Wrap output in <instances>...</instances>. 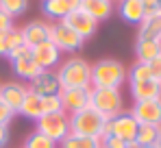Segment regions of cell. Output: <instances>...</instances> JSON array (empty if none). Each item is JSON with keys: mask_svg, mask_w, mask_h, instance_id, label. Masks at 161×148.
Returning a JSON list of instances; mask_svg holds the SVG:
<instances>
[{"mask_svg": "<svg viewBox=\"0 0 161 148\" xmlns=\"http://www.w3.org/2000/svg\"><path fill=\"white\" fill-rule=\"evenodd\" d=\"M126 83V65L120 59L105 57L92 63V76L89 85L92 87H122Z\"/></svg>", "mask_w": 161, "mask_h": 148, "instance_id": "cell-1", "label": "cell"}, {"mask_svg": "<svg viewBox=\"0 0 161 148\" xmlns=\"http://www.w3.org/2000/svg\"><path fill=\"white\" fill-rule=\"evenodd\" d=\"M57 78L61 83V89L65 87H89V76H92V63L83 57H68L57 65Z\"/></svg>", "mask_w": 161, "mask_h": 148, "instance_id": "cell-2", "label": "cell"}, {"mask_svg": "<svg viewBox=\"0 0 161 148\" xmlns=\"http://www.w3.org/2000/svg\"><path fill=\"white\" fill-rule=\"evenodd\" d=\"M89 107H92L94 111H98L105 120L115 118L118 113L124 111L122 89H118V87H92Z\"/></svg>", "mask_w": 161, "mask_h": 148, "instance_id": "cell-3", "label": "cell"}, {"mask_svg": "<svg viewBox=\"0 0 161 148\" xmlns=\"http://www.w3.org/2000/svg\"><path fill=\"white\" fill-rule=\"evenodd\" d=\"M105 126H107V120L98 111H94L92 107H85V109L70 116V133H76V135L100 139L105 135Z\"/></svg>", "mask_w": 161, "mask_h": 148, "instance_id": "cell-4", "label": "cell"}, {"mask_svg": "<svg viewBox=\"0 0 161 148\" xmlns=\"http://www.w3.org/2000/svg\"><path fill=\"white\" fill-rule=\"evenodd\" d=\"M35 131L44 133L46 137H50L53 142H63L68 135H70V116L65 111H59V113H46L37 120Z\"/></svg>", "mask_w": 161, "mask_h": 148, "instance_id": "cell-5", "label": "cell"}, {"mask_svg": "<svg viewBox=\"0 0 161 148\" xmlns=\"http://www.w3.org/2000/svg\"><path fill=\"white\" fill-rule=\"evenodd\" d=\"M50 42L61 52H79L85 42L79 33H74L65 22H50Z\"/></svg>", "mask_w": 161, "mask_h": 148, "instance_id": "cell-6", "label": "cell"}, {"mask_svg": "<svg viewBox=\"0 0 161 148\" xmlns=\"http://www.w3.org/2000/svg\"><path fill=\"white\" fill-rule=\"evenodd\" d=\"M7 59L11 61L13 72L18 74L22 81H26V83H31L37 74L42 72V68H39V65H37V61L33 59V50L28 48V46H22V48L13 50Z\"/></svg>", "mask_w": 161, "mask_h": 148, "instance_id": "cell-7", "label": "cell"}, {"mask_svg": "<svg viewBox=\"0 0 161 148\" xmlns=\"http://www.w3.org/2000/svg\"><path fill=\"white\" fill-rule=\"evenodd\" d=\"M137 128H139L137 120L131 116V111L124 109V111L118 113L115 118L107 120L105 135H115V137H120V139H124V142H135V137H137ZM105 135H103V137H105ZM103 137H100V139H103Z\"/></svg>", "mask_w": 161, "mask_h": 148, "instance_id": "cell-8", "label": "cell"}, {"mask_svg": "<svg viewBox=\"0 0 161 148\" xmlns=\"http://www.w3.org/2000/svg\"><path fill=\"white\" fill-rule=\"evenodd\" d=\"M89 96H92V85L89 87H65V89L59 92L63 111L68 116H72V113H76L80 109L89 107Z\"/></svg>", "mask_w": 161, "mask_h": 148, "instance_id": "cell-9", "label": "cell"}, {"mask_svg": "<svg viewBox=\"0 0 161 148\" xmlns=\"http://www.w3.org/2000/svg\"><path fill=\"white\" fill-rule=\"evenodd\" d=\"M28 92H33L39 98H48V96H59L61 92V83L57 78L54 70H42L31 83H28Z\"/></svg>", "mask_w": 161, "mask_h": 148, "instance_id": "cell-10", "label": "cell"}, {"mask_svg": "<svg viewBox=\"0 0 161 148\" xmlns=\"http://www.w3.org/2000/svg\"><path fill=\"white\" fill-rule=\"evenodd\" d=\"M28 94V83H20V81H7L0 85V100L13 111V113H20L22 109V102Z\"/></svg>", "mask_w": 161, "mask_h": 148, "instance_id": "cell-11", "label": "cell"}, {"mask_svg": "<svg viewBox=\"0 0 161 148\" xmlns=\"http://www.w3.org/2000/svg\"><path fill=\"white\" fill-rule=\"evenodd\" d=\"M137 124H150V126H161V98L155 100H142V102H133L131 109Z\"/></svg>", "mask_w": 161, "mask_h": 148, "instance_id": "cell-12", "label": "cell"}, {"mask_svg": "<svg viewBox=\"0 0 161 148\" xmlns=\"http://www.w3.org/2000/svg\"><path fill=\"white\" fill-rule=\"evenodd\" d=\"M65 24L70 26L74 33H79L80 37H83V42H87V39H92L96 33H98V22H94L83 9H76V11H72L65 20H63Z\"/></svg>", "mask_w": 161, "mask_h": 148, "instance_id": "cell-13", "label": "cell"}, {"mask_svg": "<svg viewBox=\"0 0 161 148\" xmlns=\"http://www.w3.org/2000/svg\"><path fill=\"white\" fill-rule=\"evenodd\" d=\"M22 37H24V46L35 48L44 42L50 39V22L46 20H31L28 24L22 26Z\"/></svg>", "mask_w": 161, "mask_h": 148, "instance_id": "cell-14", "label": "cell"}, {"mask_svg": "<svg viewBox=\"0 0 161 148\" xmlns=\"http://www.w3.org/2000/svg\"><path fill=\"white\" fill-rule=\"evenodd\" d=\"M31 50H33V59L37 61V65L42 70H57V65L61 63V50L57 48L50 39Z\"/></svg>", "mask_w": 161, "mask_h": 148, "instance_id": "cell-15", "label": "cell"}, {"mask_svg": "<svg viewBox=\"0 0 161 148\" xmlns=\"http://www.w3.org/2000/svg\"><path fill=\"white\" fill-rule=\"evenodd\" d=\"M129 89H131V98H133L135 102L161 98V81H155V78L139 81V83H131Z\"/></svg>", "mask_w": 161, "mask_h": 148, "instance_id": "cell-16", "label": "cell"}, {"mask_svg": "<svg viewBox=\"0 0 161 148\" xmlns=\"http://www.w3.org/2000/svg\"><path fill=\"white\" fill-rule=\"evenodd\" d=\"M80 9L98 24L107 22L113 13V2L111 0H83L80 2Z\"/></svg>", "mask_w": 161, "mask_h": 148, "instance_id": "cell-17", "label": "cell"}, {"mask_svg": "<svg viewBox=\"0 0 161 148\" xmlns=\"http://www.w3.org/2000/svg\"><path fill=\"white\" fill-rule=\"evenodd\" d=\"M118 13L126 24H133V26H139L142 20L146 18L144 4L139 0H120L118 2Z\"/></svg>", "mask_w": 161, "mask_h": 148, "instance_id": "cell-18", "label": "cell"}, {"mask_svg": "<svg viewBox=\"0 0 161 148\" xmlns=\"http://www.w3.org/2000/svg\"><path fill=\"white\" fill-rule=\"evenodd\" d=\"M161 54V42L159 39H135V59L142 63H150Z\"/></svg>", "mask_w": 161, "mask_h": 148, "instance_id": "cell-19", "label": "cell"}, {"mask_svg": "<svg viewBox=\"0 0 161 148\" xmlns=\"http://www.w3.org/2000/svg\"><path fill=\"white\" fill-rule=\"evenodd\" d=\"M42 13L50 22H63L72 13V7L65 0H42Z\"/></svg>", "mask_w": 161, "mask_h": 148, "instance_id": "cell-20", "label": "cell"}, {"mask_svg": "<svg viewBox=\"0 0 161 148\" xmlns=\"http://www.w3.org/2000/svg\"><path fill=\"white\" fill-rule=\"evenodd\" d=\"M139 39H159L161 42V13H148L137 26Z\"/></svg>", "mask_w": 161, "mask_h": 148, "instance_id": "cell-21", "label": "cell"}, {"mask_svg": "<svg viewBox=\"0 0 161 148\" xmlns=\"http://www.w3.org/2000/svg\"><path fill=\"white\" fill-rule=\"evenodd\" d=\"M161 142V126H150V124H139L135 144L142 148H159Z\"/></svg>", "mask_w": 161, "mask_h": 148, "instance_id": "cell-22", "label": "cell"}, {"mask_svg": "<svg viewBox=\"0 0 161 148\" xmlns=\"http://www.w3.org/2000/svg\"><path fill=\"white\" fill-rule=\"evenodd\" d=\"M20 116H24L28 120H39L42 116H44V107H42V98L39 96H35L33 92H28L24 102H22V109H20Z\"/></svg>", "mask_w": 161, "mask_h": 148, "instance_id": "cell-23", "label": "cell"}, {"mask_svg": "<svg viewBox=\"0 0 161 148\" xmlns=\"http://www.w3.org/2000/svg\"><path fill=\"white\" fill-rule=\"evenodd\" d=\"M59 148H100V139L98 137H85V135L70 133L63 142H59Z\"/></svg>", "mask_w": 161, "mask_h": 148, "instance_id": "cell-24", "label": "cell"}, {"mask_svg": "<svg viewBox=\"0 0 161 148\" xmlns=\"http://www.w3.org/2000/svg\"><path fill=\"white\" fill-rule=\"evenodd\" d=\"M22 148H59V144L53 142L50 137H46L44 133H39V131H31L24 137Z\"/></svg>", "mask_w": 161, "mask_h": 148, "instance_id": "cell-25", "label": "cell"}, {"mask_svg": "<svg viewBox=\"0 0 161 148\" xmlns=\"http://www.w3.org/2000/svg\"><path fill=\"white\" fill-rule=\"evenodd\" d=\"M153 78L150 76V68L148 63H142V61H135L131 68H126V83H139V81H148Z\"/></svg>", "mask_w": 161, "mask_h": 148, "instance_id": "cell-26", "label": "cell"}, {"mask_svg": "<svg viewBox=\"0 0 161 148\" xmlns=\"http://www.w3.org/2000/svg\"><path fill=\"white\" fill-rule=\"evenodd\" d=\"M0 9H2L4 13H9V15L15 20V18H20V15L26 13L28 0H0Z\"/></svg>", "mask_w": 161, "mask_h": 148, "instance_id": "cell-27", "label": "cell"}, {"mask_svg": "<svg viewBox=\"0 0 161 148\" xmlns=\"http://www.w3.org/2000/svg\"><path fill=\"white\" fill-rule=\"evenodd\" d=\"M100 146L103 148H139L135 142H124V139H120L115 135H105L100 139Z\"/></svg>", "mask_w": 161, "mask_h": 148, "instance_id": "cell-28", "label": "cell"}, {"mask_svg": "<svg viewBox=\"0 0 161 148\" xmlns=\"http://www.w3.org/2000/svg\"><path fill=\"white\" fill-rule=\"evenodd\" d=\"M42 107H44V116L46 113H59L63 111V105L59 96H48V98H42Z\"/></svg>", "mask_w": 161, "mask_h": 148, "instance_id": "cell-29", "label": "cell"}, {"mask_svg": "<svg viewBox=\"0 0 161 148\" xmlns=\"http://www.w3.org/2000/svg\"><path fill=\"white\" fill-rule=\"evenodd\" d=\"M18 113H13L2 100H0V124H4V126H9V124L13 122V118H15Z\"/></svg>", "mask_w": 161, "mask_h": 148, "instance_id": "cell-30", "label": "cell"}, {"mask_svg": "<svg viewBox=\"0 0 161 148\" xmlns=\"http://www.w3.org/2000/svg\"><path fill=\"white\" fill-rule=\"evenodd\" d=\"M11 28H15V20L0 9V33H9Z\"/></svg>", "mask_w": 161, "mask_h": 148, "instance_id": "cell-31", "label": "cell"}, {"mask_svg": "<svg viewBox=\"0 0 161 148\" xmlns=\"http://www.w3.org/2000/svg\"><path fill=\"white\" fill-rule=\"evenodd\" d=\"M148 68H150V76H153L155 81H161V54L148 63Z\"/></svg>", "mask_w": 161, "mask_h": 148, "instance_id": "cell-32", "label": "cell"}, {"mask_svg": "<svg viewBox=\"0 0 161 148\" xmlns=\"http://www.w3.org/2000/svg\"><path fill=\"white\" fill-rule=\"evenodd\" d=\"M0 57H9V33H0Z\"/></svg>", "mask_w": 161, "mask_h": 148, "instance_id": "cell-33", "label": "cell"}, {"mask_svg": "<svg viewBox=\"0 0 161 148\" xmlns=\"http://www.w3.org/2000/svg\"><path fill=\"white\" fill-rule=\"evenodd\" d=\"M9 139H11V133H9V126H4V124H0V148H7V144H9Z\"/></svg>", "mask_w": 161, "mask_h": 148, "instance_id": "cell-34", "label": "cell"}, {"mask_svg": "<svg viewBox=\"0 0 161 148\" xmlns=\"http://www.w3.org/2000/svg\"><path fill=\"white\" fill-rule=\"evenodd\" d=\"M139 2L144 4L146 15H148V13H157V2H159V0H139Z\"/></svg>", "mask_w": 161, "mask_h": 148, "instance_id": "cell-35", "label": "cell"}, {"mask_svg": "<svg viewBox=\"0 0 161 148\" xmlns=\"http://www.w3.org/2000/svg\"><path fill=\"white\" fill-rule=\"evenodd\" d=\"M65 2L72 7V11H76V9H80V2H83V0H65Z\"/></svg>", "mask_w": 161, "mask_h": 148, "instance_id": "cell-36", "label": "cell"}, {"mask_svg": "<svg viewBox=\"0 0 161 148\" xmlns=\"http://www.w3.org/2000/svg\"><path fill=\"white\" fill-rule=\"evenodd\" d=\"M157 13H161V0L157 2Z\"/></svg>", "mask_w": 161, "mask_h": 148, "instance_id": "cell-37", "label": "cell"}, {"mask_svg": "<svg viewBox=\"0 0 161 148\" xmlns=\"http://www.w3.org/2000/svg\"><path fill=\"white\" fill-rule=\"evenodd\" d=\"M111 2H120V0H111Z\"/></svg>", "mask_w": 161, "mask_h": 148, "instance_id": "cell-38", "label": "cell"}, {"mask_svg": "<svg viewBox=\"0 0 161 148\" xmlns=\"http://www.w3.org/2000/svg\"><path fill=\"white\" fill-rule=\"evenodd\" d=\"M159 148H161V142H159Z\"/></svg>", "mask_w": 161, "mask_h": 148, "instance_id": "cell-39", "label": "cell"}, {"mask_svg": "<svg viewBox=\"0 0 161 148\" xmlns=\"http://www.w3.org/2000/svg\"><path fill=\"white\" fill-rule=\"evenodd\" d=\"M0 85H2V83H0Z\"/></svg>", "mask_w": 161, "mask_h": 148, "instance_id": "cell-40", "label": "cell"}, {"mask_svg": "<svg viewBox=\"0 0 161 148\" xmlns=\"http://www.w3.org/2000/svg\"><path fill=\"white\" fill-rule=\"evenodd\" d=\"M100 148H103V146H100Z\"/></svg>", "mask_w": 161, "mask_h": 148, "instance_id": "cell-41", "label": "cell"}, {"mask_svg": "<svg viewBox=\"0 0 161 148\" xmlns=\"http://www.w3.org/2000/svg\"><path fill=\"white\" fill-rule=\"evenodd\" d=\"M139 148H142V146H139Z\"/></svg>", "mask_w": 161, "mask_h": 148, "instance_id": "cell-42", "label": "cell"}]
</instances>
